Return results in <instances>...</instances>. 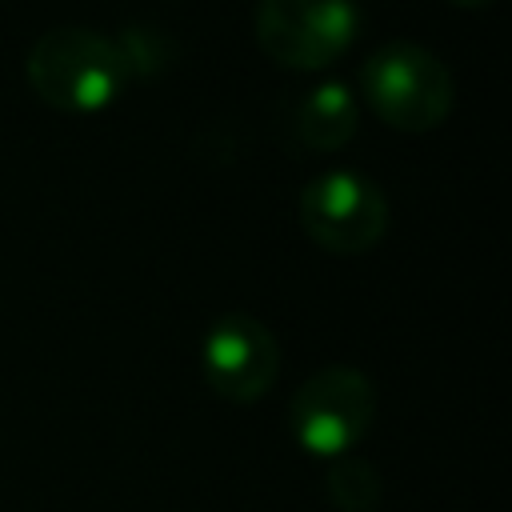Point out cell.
<instances>
[{"label":"cell","mask_w":512,"mask_h":512,"mask_svg":"<svg viewBox=\"0 0 512 512\" xmlns=\"http://www.w3.org/2000/svg\"><path fill=\"white\" fill-rule=\"evenodd\" d=\"M452 4H460V8H484V4H492V0H452Z\"/></svg>","instance_id":"10"},{"label":"cell","mask_w":512,"mask_h":512,"mask_svg":"<svg viewBox=\"0 0 512 512\" xmlns=\"http://www.w3.org/2000/svg\"><path fill=\"white\" fill-rule=\"evenodd\" d=\"M24 76L32 92L60 112H100L128 84L112 36L84 24H56L40 32L28 48Z\"/></svg>","instance_id":"1"},{"label":"cell","mask_w":512,"mask_h":512,"mask_svg":"<svg viewBox=\"0 0 512 512\" xmlns=\"http://www.w3.org/2000/svg\"><path fill=\"white\" fill-rule=\"evenodd\" d=\"M356 120H360V108H356V96L348 84L340 80H324L316 88H308L300 100H296V112H292V124H296V136L316 148V152H336L344 148L352 136H356Z\"/></svg>","instance_id":"7"},{"label":"cell","mask_w":512,"mask_h":512,"mask_svg":"<svg viewBox=\"0 0 512 512\" xmlns=\"http://www.w3.org/2000/svg\"><path fill=\"white\" fill-rule=\"evenodd\" d=\"M256 44L292 72H316L340 60L360 32L356 0H256Z\"/></svg>","instance_id":"4"},{"label":"cell","mask_w":512,"mask_h":512,"mask_svg":"<svg viewBox=\"0 0 512 512\" xmlns=\"http://www.w3.org/2000/svg\"><path fill=\"white\" fill-rule=\"evenodd\" d=\"M324 492H328V504L340 508V512H376L380 496H384V480L368 460L348 452V456L328 460Z\"/></svg>","instance_id":"9"},{"label":"cell","mask_w":512,"mask_h":512,"mask_svg":"<svg viewBox=\"0 0 512 512\" xmlns=\"http://www.w3.org/2000/svg\"><path fill=\"white\" fill-rule=\"evenodd\" d=\"M376 420V384L352 364L312 372L288 400L292 440L320 460L348 456Z\"/></svg>","instance_id":"3"},{"label":"cell","mask_w":512,"mask_h":512,"mask_svg":"<svg viewBox=\"0 0 512 512\" xmlns=\"http://www.w3.org/2000/svg\"><path fill=\"white\" fill-rule=\"evenodd\" d=\"M360 96L388 128L432 132L456 104V80L432 48L388 40L360 64Z\"/></svg>","instance_id":"2"},{"label":"cell","mask_w":512,"mask_h":512,"mask_svg":"<svg viewBox=\"0 0 512 512\" xmlns=\"http://www.w3.org/2000/svg\"><path fill=\"white\" fill-rule=\"evenodd\" d=\"M112 44H116V52H120V64H124L128 80H132V76L152 80V76L168 72V68L176 64V56H180V44H176V36H172L168 28L140 24V20H136V24H124V28L112 36Z\"/></svg>","instance_id":"8"},{"label":"cell","mask_w":512,"mask_h":512,"mask_svg":"<svg viewBox=\"0 0 512 512\" xmlns=\"http://www.w3.org/2000/svg\"><path fill=\"white\" fill-rule=\"evenodd\" d=\"M392 208L376 180L352 168H328L300 192V224L308 240L332 256H360L388 232Z\"/></svg>","instance_id":"5"},{"label":"cell","mask_w":512,"mask_h":512,"mask_svg":"<svg viewBox=\"0 0 512 512\" xmlns=\"http://www.w3.org/2000/svg\"><path fill=\"white\" fill-rule=\"evenodd\" d=\"M204 384L228 404H256L280 376V344L272 328L248 312H224L212 320L200 344Z\"/></svg>","instance_id":"6"}]
</instances>
